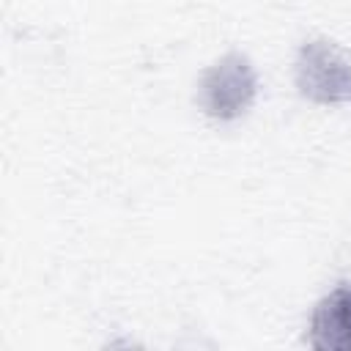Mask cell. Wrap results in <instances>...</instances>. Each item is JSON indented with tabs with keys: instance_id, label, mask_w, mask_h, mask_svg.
Returning <instances> with one entry per match:
<instances>
[{
	"instance_id": "obj_1",
	"label": "cell",
	"mask_w": 351,
	"mask_h": 351,
	"mask_svg": "<svg viewBox=\"0 0 351 351\" xmlns=\"http://www.w3.org/2000/svg\"><path fill=\"white\" fill-rule=\"evenodd\" d=\"M255 93H258V74L250 58L241 52H228L214 66L206 69L197 88V101L208 118L236 121L252 107Z\"/></svg>"
},
{
	"instance_id": "obj_2",
	"label": "cell",
	"mask_w": 351,
	"mask_h": 351,
	"mask_svg": "<svg viewBox=\"0 0 351 351\" xmlns=\"http://www.w3.org/2000/svg\"><path fill=\"white\" fill-rule=\"evenodd\" d=\"M296 88L307 101H351V55L329 38L302 44L296 55Z\"/></svg>"
},
{
	"instance_id": "obj_3",
	"label": "cell",
	"mask_w": 351,
	"mask_h": 351,
	"mask_svg": "<svg viewBox=\"0 0 351 351\" xmlns=\"http://www.w3.org/2000/svg\"><path fill=\"white\" fill-rule=\"evenodd\" d=\"M310 346L315 351H351V282H340L315 304Z\"/></svg>"
}]
</instances>
